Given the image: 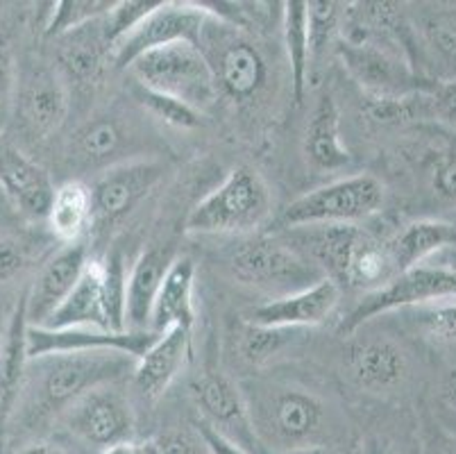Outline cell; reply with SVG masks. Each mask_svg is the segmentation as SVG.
<instances>
[{
    "label": "cell",
    "mask_w": 456,
    "mask_h": 454,
    "mask_svg": "<svg viewBox=\"0 0 456 454\" xmlns=\"http://www.w3.org/2000/svg\"><path fill=\"white\" fill-rule=\"evenodd\" d=\"M422 111L425 120L456 128V78L434 80V85L422 91Z\"/></svg>",
    "instance_id": "74e56055"
},
{
    "label": "cell",
    "mask_w": 456,
    "mask_h": 454,
    "mask_svg": "<svg viewBox=\"0 0 456 454\" xmlns=\"http://www.w3.org/2000/svg\"><path fill=\"white\" fill-rule=\"evenodd\" d=\"M413 320L422 327L427 336L443 341V343H456V300L438 302V305L413 307Z\"/></svg>",
    "instance_id": "8d00e7d4"
},
{
    "label": "cell",
    "mask_w": 456,
    "mask_h": 454,
    "mask_svg": "<svg viewBox=\"0 0 456 454\" xmlns=\"http://www.w3.org/2000/svg\"><path fill=\"white\" fill-rule=\"evenodd\" d=\"M239 389L264 454H314L341 441L343 425L314 391L266 377L243 380Z\"/></svg>",
    "instance_id": "6da1fadb"
},
{
    "label": "cell",
    "mask_w": 456,
    "mask_h": 454,
    "mask_svg": "<svg viewBox=\"0 0 456 454\" xmlns=\"http://www.w3.org/2000/svg\"><path fill=\"white\" fill-rule=\"evenodd\" d=\"M164 170V164L155 157H141L102 170L89 186L95 230H107L126 220L159 185Z\"/></svg>",
    "instance_id": "7c38bea8"
},
{
    "label": "cell",
    "mask_w": 456,
    "mask_h": 454,
    "mask_svg": "<svg viewBox=\"0 0 456 454\" xmlns=\"http://www.w3.org/2000/svg\"><path fill=\"white\" fill-rule=\"evenodd\" d=\"M296 330H280V327H266L252 320H241L236 330V352L252 368H261L273 359L284 345L291 343Z\"/></svg>",
    "instance_id": "4dcf8cb0"
},
{
    "label": "cell",
    "mask_w": 456,
    "mask_h": 454,
    "mask_svg": "<svg viewBox=\"0 0 456 454\" xmlns=\"http://www.w3.org/2000/svg\"><path fill=\"white\" fill-rule=\"evenodd\" d=\"M384 205V185L375 175L356 173L300 195L275 219V232L314 225H359Z\"/></svg>",
    "instance_id": "277c9868"
},
{
    "label": "cell",
    "mask_w": 456,
    "mask_h": 454,
    "mask_svg": "<svg viewBox=\"0 0 456 454\" xmlns=\"http://www.w3.org/2000/svg\"><path fill=\"white\" fill-rule=\"evenodd\" d=\"M76 170H107L111 166L141 160V141L134 125L121 111H101L91 116L69 139L66 150Z\"/></svg>",
    "instance_id": "8fae6325"
},
{
    "label": "cell",
    "mask_w": 456,
    "mask_h": 454,
    "mask_svg": "<svg viewBox=\"0 0 456 454\" xmlns=\"http://www.w3.org/2000/svg\"><path fill=\"white\" fill-rule=\"evenodd\" d=\"M102 261L105 273L107 310H110V327L114 332H126V289H127V264L126 250L116 244Z\"/></svg>",
    "instance_id": "e575fe53"
},
{
    "label": "cell",
    "mask_w": 456,
    "mask_h": 454,
    "mask_svg": "<svg viewBox=\"0 0 456 454\" xmlns=\"http://www.w3.org/2000/svg\"><path fill=\"white\" fill-rule=\"evenodd\" d=\"M436 260L441 261V264H438V266H445V268L456 270V248L445 250V252H441V255H438Z\"/></svg>",
    "instance_id": "681fc988"
},
{
    "label": "cell",
    "mask_w": 456,
    "mask_h": 454,
    "mask_svg": "<svg viewBox=\"0 0 456 454\" xmlns=\"http://www.w3.org/2000/svg\"><path fill=\"white\" fill-rule=\"evenodd\" d=\"M14 98H16L14 60H12L10 50H7L5 45H0V132H3V125L10 120L12 111H14Z\"/></svg>",
    "instance_id": "60d3db41"
},
{
    "label": "cell",
    "mask_w": 456,
    "mask_h": 454,
    "mask_svg": "<svg viewBox=\"0 0 456 454\" xmlns=\"http://www.w3.org/2000/svg\"><path fill=\"white\" fill-rule=\"evenodd\" d=\"M302 150L306 164L321 173H334L352 164V153L341 139V114L330 94H322L311 110Z\"/></svg>",
    "instance_id": "484cf974"
},
{
    "label": "cell",
    "mask_w": 456,
    "mask_h": 454,
    "mask_svg": "<svg viewBox=\"0 0 456 454\" xmlns=\"http://www.w3.org/2000/svg\"><path fill=\"white\" fill-rule=\"evenodd\" d=\"M101 454H151V445L141 443V441L127 439L121 443H114L110 448L101 450Z\"/></svg>",
    "instance_id": "bcb514c9"
},
{
    "label": "cell",
    "mask_w": 456,
    "mask_h": 454,
    "mask_svg": "<svg viewBox=\"0 0 456 454\" xmlns=\"http://www.w3.org/2000/svg\"><path fill=\"white\" fill-rule=\"evenodd\" d=\"M157 334L152 332H111L95 327H26V359L35 361L48 355H66V352H101V350H118L139 359Z\"/></svg>",
    "instance_id": "2e32d148"
},
{
    "label": "cell",
    "mask_w": 456,
    "mask_h": 454,
    "mask_svg": "<svg viewBox=\"0 0 456 454\" xmlns=\"http://www.w3.org/2000/svg\"><path fill=\"white\" fill-rule=\"evenodd\" d=\"M420 454H456V434L434 425L422 434Z\"/></svg>",
    "instance_id": "b9f144b4"
},
{
    "label": "cell",
    "mask_w": 456,
    "mask_h": 454,
    "mask_svg": "<svg viewBox=\"0 0 456 454\" xmlns=\"http://www.w3.org/2000/svg\"><path fill=\"white\" fill-rule=\"evenodd\" d=\"M0 350H3V345H0Z\"/></svg>",
    "instance_id": "f907efd6"
},
{
    "label": "cell",
    "mask_w": 456,
    "mask_h": 454,
    "mask_svg": "<svg viewBox=\"0 0 456 454\" xmlns=\"http://www.w3.org/2000/svg\"><path fill=\"white\" fill-rule=\"evenodd\" d=\"M159 3L161 0H123V3H114V7L105 16L111 44H116L127 32L134 30L136 25L146 19Z\"/></svg>",
    "instance_id": "f35d334b"
},
{
    "label": "cell",
    "mask_w": 456,
    "mask_h": 454,
    "mask_svg": "<svg viewBox=\"0 0 456 454\" xmlns=\"http://www.w3.org/2000/svg\"><path fill=\"white\" fill-rule=\"evenodd\" d=\"M420 35L434 57L456 69V7L427 12L420 21Z\"/></svg>",
    "instance_id": "836d02e7"
},
{
    "label": "cell",
    "mask_w": 456,
    "mask_h": 454,
    "mask_svg": "<svg viewBox=\"0 0 456 454\" xmlns=\"http://www.w3.org/2000/svg\"><path fill=\"white\" fill-rule=\"evenodd\" d=\"M191 398L196 402L200 420L214 427L232 443L241 445L250 454H264L252 434L246 402L239 384L221 373H205L191 384Z\"/></svg>",
    "instance_id": "e0dca14e"
},
{
    "label": "cell",
    "mask_w": 456,
    "mask_h": 454,
    "mask_svg": "<svg viewBox=\"0 0 456 454\" xmlns=\"http://www.w3.org/2000/svg\"><path fill=\"white\" fill-rule=\"evenodd\" d=\"M387 248L395 273H406L456 248V225L447 220H413L387 236Z\"/></svg>",
    "instance_id": "4316f807"
},
{
    "label": "cell",
    "mask_w": 456,
    "mask_h": 454,
    "mask_svg": "<svg viewBox=\"0 0 456 454\" xmlns=\"http://www.w3.org/2000/svg\"><path fill=\"white\" fill-rule=\"evenodd\" d=\"M177 260L171 244L143 250L127 273L126 289V330L151 332V311L161 289L166 273Z\"/></svg>",
    "instance_id": "603a6c76"
},
{
    "label": "cell",
    "mask_w": 456,
    "mask_h": 454,
    "mask_svg": "<svg viewBox=\"0 0 456 454\" xmlns=\"http://www.w3.org/2000/svg\"><path fill=\"white\" fill-rule=\"evenodd\" d=\"M346 5L331 0H311L306 3V28H309V50H311V80L314 69L327 55V48L334 44L336 35L341 32L346 19Z\"/></svg>",
    "instance_id": "1f68e13d"
},
{
    "label": "cell",
    "mask_w": 456,
    "mask_h": 454,
    "mask_svg": "<svg viewBox=\"0 0 456 454\" xmlns=\"http://www.w3.org/2000/svg\"><path fill=\"white\" fill-rule=\"evenodd\" d=\"M346 368L359 389L377 395L391 393L409 377V355L391 336L356 330L347 341Z\"/></svg>",
    "instance_id": "9a60e30c"
},
{
    "label": "cell",
    "mask_w": 456,
    "mask_h": 454,
    "mask_svg": "<svg viewBox=\"0 0 456 454\" xmlns=\"http://www.w3.org/2000/svg\"><path fill=\"white\" fill-rule=\"evenodd\" d=\"M445 400L447 405L456 411V370H452L450 377H447L445 382Z\"/></svg>",
    "instance_id": "c3c4849f"
},
{
    "label": "cell",
    "mask_w": 456,
    "mask_h": 454,
    "mask_svg": "<svg viewBox=\"0 0 456 454\" xmlns=\"http://www.w3.org/2000/svg\"><path fill=\"white\" fill-rule=\"evenodd\" d=\"M132 98L139 103V107L146 111V114L161 120V123L168 125V128H175V130H193V128L200 125V111L184 105L180 100L171 98V95L157 94V91H151L134 82V87H132Z\"/></svg>",
    "instance_id": "d6a6232c"
},
{
    "label": "cell",
    "mask_w": 456,
    "mask_h": 454,
    "mask_svg": "<svg viewBox=\"0 0 456 454\" xmlns=\"http://www.w3.org/2000/svg\"><path fill=\"white\" fill-rule=\"evenodd\" d=\"M55 244L48 230L0 232V285H12L28 270L41 268Z\"/></svg>",
    "instance_id": "f546056e"
},
{
    "label": "cell",
    "mask_w": 456,
    "mask_h": 454,
    "mask_svg": "<svg viewBox=\"0 0 456 454\" xmlns=\"http://www.w3.org/2000/svg\"><path fill=\"white\" fill-rule=\"evenodd\" d=\"M281 30H284L286 57H289V70H291L293 103L302 105L306 87L311 82L306 0H289V3H284V10H281Z\"/></svg>",
    "instance_id": "f1b7e54d"
},
{
    "label": "cell",
    "mask_w": 456,
    "mask_h": 454,
    "mask_svg": "<svg viewBox=\"0 0 456 454\" xmlns=\"http://www.w3.org/2000/svg\"><path fill=\"white\" fill-rule=\"evenodd\" d=\"M148 445H151V454H209L196 427L193 430H182V427L180 430H166L148 441Z\"/></svg>",
    "instance_id": "ab89813d"
},
{
    "label": "cell",
    "mask_w": 456,
    "mask_h": 454,
    "mask_svg": "<svg viewBox=\"0 0 456 454\" xmlns=\"http://www.w3.org/2000/svg\"><path fill=\"white\" fill-rule=\"evenodd\" d=\"M16 454H69L61 445L53 443V441H32V443L23 445Z\"/></svg>",
    "instance_id": "7dc6e473"
},
{
    "label": "cell",
    "mask_w": 456,
    "mask_h": 454,
    "mask_svg": "<svg viewBox=\"0 0 456 454\" xmlns=\"http://www.w3.org/2000/svg\"><path fill=\"white\" fill-rule=\"evenodd\" d=\"M189 343L191 334L182 327H171L157 334L132 370V386L141 400L157 402L168 391L189 357Z\"/></svg>",
    "instance_id": "7402d4cb"
},
{
    "label": "cell",
    "mask_w": 456,
    "mask_h": 454,
    "mask_svg": "<svg viewBox=\"0 0 456 454\" xmlns=\"http://www.w3.org/2000/svg\"><path fill=\"white\" fill-rule=\"evenodd\" d=\"M456 300V270L438 264H422L400 273L384 289L363 295V300L338 325V332L350 336L372 318L388 311L438 305Z\"/></svg>",
    "instance_id": "9c48e42d"
},
{
    "label": "cell",
    "mask_w": 456,
    "mask_h": 454,
    "mask_svg": "<svg viewBox=\"0 0 456 454\" xmlns=\"http://www.w3.org/2000/svg\"><path fill=\"white\" fill-rule=\"evenodd\" d=\"M193 286H196V264L191 257H177L166 273L152 305L151 327H148L152 334H161L171 327H182L189 334L193 332L196 325Z\"/></svg>",
    "instance_id": "d4e9b609"
},
{
    "label": "cell",
    "mask_w": 456,
    "mask_h": 454,
    "mask_svg": "<svg viewBox=\"0 0 456 454\" xmlns=\"http://www.w3.org/2000/svg\"><path fill=\"white\" fill-rule=\"evenodd\" d=\"M111 7H114V3H110V0H61V3L53 5L51 16L44 25V35L48 39H57L73 28L101 19Z\"/></svg>",
    "instance_id": "d590c367"
},
{
    "label": "cell",
    "mask_w": 456,
    "mask_h": 454,
    "mask_svg": "<svg viewBox=\"0 0 456 454\" xmlns=\"http://www.w3.org/2000/svg\"><path fill=\"white\" fill-rule=\"evenodd\" d=\"M45 230L57 244H77L94 227V200L89 185L82 180H69L53 194L45 214Z\"/></svg>",
    "instance_id": "83f0119b"
},
{
    "label": "cell",
    "mask_w": 456,
    "mask_h": 454,
    "mask_svg": "<svg viewBox=\"0 0 456 454\" xmlns=\"http://www.w3.org/2000/svg\"><path fill=\"white\" fill-rule=\"evenodd\" d=\"M41 327L64 330V327H95L111 330L110 310H107L105 273L101 260H89L76 289L53 311V316ZM114 332V330H111Z\"/></svg>",
    "instance_id": "cb8c5ba5"
},
{
    "label": "cell",
    "mask_w": 456,
    "mask_h": 454,
    "mask_svg": "<svg viewBox=\"0 0 456 454\" xmlns=\"http://www.w3.org/2000/svg\"><path fill=\"white\" fill-rule=\"evenodd\" d=\"M105 16L53 39L55 41V69L60 70L66 85L73 82L82 89H94L105 78L107 69L111 66V53H114Z\"/></svg>",
    "instance_id": "ac0fdd59"
},
{
    "label": "cell",
    "mask_w": 456,
    "mask_h": 454,
    "mask_svg": "<svg viewBox=\"0 0 456 454\" xmlns=\"http://www.w3.org/2000/svg\"><path fill=\"white\" fill-rule=\"evenodd\" d=\"M434 191L441 198L456 202V157H447L434 170Z\"/></svg>",
    "instance_id": "ee69618b"
},
{
    "label": "cell",
    "mask_w": 456,
    "mask_h": 454,
    "mask_svg": "<svg viewBox=\"0 0 456 454\" xmlns=\"http://www.w3.org/2000/svg\"><path fill=\"white\" fill-rule=\"evenodd\" d=\"M336 50L368 98H402L434 85V80H427L416 70L411 57L393 41L343 39Z\"/></svg>",
    "instance_id": "ba28073f"
},
{
    "label": "cell",
    "mask_w": 456,
    "mask_h": 454,
    "mask_svg": "<svg viewBox=\"0 0 456 454\" xmlns=\"http://www.w3.org/2000/svg\"><path fill=\"white\" fill-rule=\"evenodd\" d=\"M193 427H196V432L200 434V439L205 441L209 454H250L248 450H243L241 445L232 443V441H227L225 436L218 434V432H216L214 427H209L205 420L198 418L196 423H193Z\"/></svg>",
    "instance_id": "7bdbcfd3"
},
{
    "label": "cell",
    "mask_w": 456,
    "mask_h": 454,
    "mask_svg": "<svg viewBox=\"0 0 456 454\" xmlns=\"http://www.w3.org/2000/svg\"><path fill=\"white\" fill-rule=\"evenodd\" d=\"M211 19V10L205 3H186V0H161L159 5L136 25L134 30L114 44L111 66L130 69L132 62L139 60L155 48L173 44H191L200 48L202 30Z\"/></svg>",
    "instance_id": "30bf717a"
},
{
    "label": "cell",
    "mask_w": 456,
    "mask_h": 454,
    "mask_svg": "<svg viewBox=\"0 0 456 454\" xmlns=\"http://www.w3.org/2000/svg\"><path fill=\"white\" fill-rule=\"evenodd\" d=\"M69 85L55 66L35 64L16 78L14 111L32 139H48L69 116Z\"/></svg>",
    "instance_id": "4fadbf2b"
},
{
    "label": "cell",
    "mask_w": 456,
    "mask_h": 454,
    "mask_svg": "<svg viewBox=\"0 0 456 454\" xmlns=\"http://www.w3.org/2000/svg\"><path fill=\"white\" fill-rule=\"evenodd\" d=\"M89 261V250L82 241L64 245L41 264L35 282L26 293V320L32 327H41L53 311L76 289Z\"/></svg>",
    "instance_id": "d6986e66"
},
{
    "label": "cell",
    "mask_w": 456,
    "mask_h": 454,
    "mask_svg": "<svg viewBox=\"0 0 456 454\" xmlns=\"http://www.w3.org/2000/svg\"><path fill=\"white\" fill-rule=\"evenodd\" d=\"M0 186L16 210L32 219H45L55 186L51 175L5 135L0 132Z\"/></svg>",
    "instance_id": "ffe728a7"
},
{
    "label": "cell",
    "mask_w": 456,
    "mask_h": 454,
    "mask_svg": "<svg viewBox=\"0 0 456 454\" xmlns=\"http://www.w3.org/2000/svg\"><path fill=\"white\" fill-rule=\"evenodd\" d=\"M230 270L241 285L261 293H273L275 298L309 289L325 277L280 235L241 241L230 252Z\"/></svg>",
    "instance_id": "5b68a950"
},
{
    "label": "cell",
    "mask_w": 456,
    "mask_h": 454,
    "mask_svg": "<svg viewBox=\"0 0 456 454\" xmlns=\"http://www.w3.org/2000/svg\"><path fill=\"white\" fill-rule=\"evenodd\" d=\"M362 454H404L393 441L387 436L370 434L362 441Z\"/></svg>",
    "instance_id": "f6af8a7d"
},
{
    "label": "cell",
    "mask_w": 456,
    "mask_h": 454,
    "mask_svg": "<svg viewBox=\"0 0 456 454\" xmlns=\"http://www.w3.org/2000/svg\"><path fill=\"white\" fill-rule=\"evenodd\" d=\"M64 420L70 434L98 450L121 443L134 434V409L116 384L98 386L82 395L66 411Z\"/></svg>",
    "instance_id": "5bb4252c"
},
{
    "label": "cell",
    "mask_w": 456,
    "mask_h": 454,
    "mask_svg": "<svg viewBox=\"0 0 456 454\" xmlns=\"http://www.w3.org/2000/svg\"><path fill=\"white\" fill-rule=\"evenodd\" d=\"M273 214L268 185L250 166L230 170L225 180L186 216V232L200 236H246Z\"/></svg>",
    "instance_id": "3957f363"
},
{
    "label": "cell",
    "mask_w": 456,
    "mask_h": 454,
    "mask_svg": "<svg viewBox=\"0 0 456 454\" xmlns=\"http://www.w3.org/2000/svg\"><path fill=\"white\" fill-rule=\"evenodd\" d=\"M28 416L30 423H41L66 414L82 395L105 384H116L132 375L136 357L118 350L101 352H66L28 361Z\"/></svg>",
    "instance_id": "7a4b0ae2"
},
{
    "label": "cell",
    "mask_w": 456,
    "mask_h": 454,
    "mask_svg": "<svg viewBox=\"0 0 456 454\" xmlns=\"http://www.w3.org/2000/svg\"><path fill=\"white\" fill-rule=\"evenodd\" d=\"M127 70L136 85L171 95L200 114L214 107L221 95L209 62L198 45L173 44L155 48L132 62Z\"/></svg>",
    "instance_id": "8992f818"
},
{
    "label": "cell",
    "mask_w": 456,
    "mask_h": 454,
    "mask_svg": "<svg viewBox=\"0 0 456 454\" xmlns=\"http://www.w3.org/2000/svg\"><path fill=\"white\" fill-rule=\"evenodd\" d=\"M314 454H316V452H314Z\"/></svg>",
    "instance_id": "816d5d0a"
},
{
    "label": "cell",
    "mask_w": 456,
    "mask_h": 454,
    "mask_svg": "<svg viewBox=\"0 0 456 454\" xmlns=\"http://www.w3.org/2000/svg\"><path fill=\"white\" fill-rule=\"evenodd\" d=\"M200 50L209 62L218 94L234 103H248L266 85V57L236 23L211 16L202 30Z\"/></svg>",
    "instance_id": "52a82bcc"
},
{
    "label": "cell",
    "mask_w": 456,
    "mask_h": 454,
    "mask_svg": "<svg viewBox=\"0 0 456 454\" xmlns=\"http://www.w3.org/2000/svg\"><path fill=\"white\" fill-rule=\"evenodd\" d=\"M341 300V289L331 280L322 277L321 282L302 289L297 293L273 298L264 305L255 307L246 320L266 327H280V330H300V327H314L321 325L334 314Z\"/></svg>",
    "instance_id": "44dd1931"
}]
</instances>
